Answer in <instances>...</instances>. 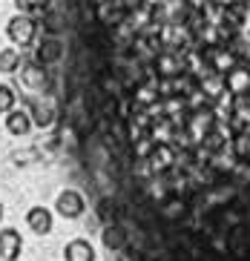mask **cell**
<instances>
[{"instance_id": "cell-2", "label": "cell", "mask_w": 250, "mask_h": 261, "mask_svg": "<svg viewBox=\"0 0 250 261\" xmlns=\"http://www.w3.org/2000/svg\"><path fill=\"white\" fill-rule=\"evenodd\" d=\"M55 213L63 215V218H81L86 213V201L78 190H63L55 201Z\"/></svg>"}, {"instance_id": "cell-5", "label": "cell", "mask_w": 250, "mask_h": 261, "mask_svg": "<svg viewBox=\"0 0 250 261\" xmlns=\"http://www.w3.org/2000/svg\"><path fill=\"white\" fill-rule=\"evenodd\" d=\"M95 247L86 241V238H72L66 247H63V261H95Z\"/></svg>"}, {"instance_id": "cell-4", "label": "cell", "mask_w": 250, "mask_h": 261, "mask_svg": "<svg viewBox=\"0 0 250 261\" xmlns=\"http://www.w3.org/2000/svg\"><path fill=\"white\" fill-rule=\"evenodd\" d=\"M26 224H29V230L35 232V236H49L55 227V218H52V210L46 207H29V213H26Z\"/></svg>"}, {"instance_id": "cell-8", "label": "cell", "mask_w": 250, "mask_h": 261, "mask_svg": "<svg viewBox=\"0 0 250 261\" xmlns=\"http://www.w3.org/2000/svg\"><path fill=\"white\" fill-rule=\"evenodd\" d=\"M12 109H15V89L0 84V115H9Z\"/></svg>"}, {"instance_id": "cell-9", "label": "cell", "mask_w": 250, "mask_h": 261, "mask_svg": "<svg viewBox=\"0 0 250 261\" xmlns=\"http://www.w3.org/2000/svg\"><path fill=\"white\" fill-rule=\"evenodd\" d=\"M52 109L43 107V103H35V109H32V123H38V126H49L52 123Z\"/></svg>"}, {"instance_id": "cell-6", "label": "cell", "mask_w": 250, "mask_h": 261, "mask_svg": "<svg viewBox=\"0 0 250 261\" xmlns=\"http://www.w3.org/2000/svg\"><path fill=\"white\" fill-rule=\"evenodd\" d=\"M6 132L9 135H26V132H32V115L26 109H12L6 115Z\"/></svg>"}, {"instance_id": "cell-10", "label": "cell", "mask_w": 250, "mask_h": 261, "mask_svg": "<svg viewBox=\"0 0 250 261\" xmlns=\"http://www.w3.org/2000/svg\"><path fill=\"white\" fill-rule=\"evenodd\" d=\"M0 221H3V204H0Z\"/></svg>"}, {"instance_id": "cell-3", "label": "cell", "mask_w": 250, "mask_h": 261, "mask_svg": "<svg viewBox=\"0 0 250 261\" xmlns=\"http://www.w3.org/2000/svg\"><path fill=\"white\" fill-rule=\"evenodd\" d=\"M23 253V236L15 227H3L0 230V258L3 261H17Z\"/></svg>"}, {"instance_id": "cell-7", "label": "cell", "mask_w": 250, "mask_h": 261, "mask_svg": "<svg viewBox=\"0 0 250 261\" xmlns=\"http://www.w3.org/2000/svg\"><path fill=\"white\" fill-rule=\"evenodd\" d=\"M20 69V55H17L15 46H9V49H0V72L3 75H12V72Z\"/></svg>"}, {"instance_id": "cell-1", "label": "cell", "mask_w": 250, "mask_h": 261, "mask_svg": "<svg viewBox=\"0 0 250 261\" xmlns=\"http://www.w3.org/2000/svg\"><path fill=\"white\" fill-rule=\"evenodd\" d=\"M35 32H38V23H35L32 15H15V17H9V23H6V38L15 46H29L35 40Z\"/></svg>"}]
</instances>
